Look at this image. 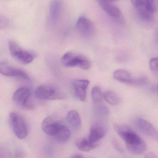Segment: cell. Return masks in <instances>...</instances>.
<instances>
[{"label":"cell","instance_id":"obj_1","mask_svg":"<svg viewBox=\"0 0 158 158\" xmlns=\"http://www.w3.org/2000/svg\"><path fill=\"white\" fill-rule=\"evenodd\" d=\"M114 128L124 141L127 149L131 154L140 155L146 152L147 147L145 142L129 126L125 124H115Z\"/></svg>","mask_w":158,"mask_h":158},{"label":"cell","instance_id":"obj_2","mask_svg":"<svg viewBox=\"0 0 158 158\" xmlns=\"http://www.w3.org/2000/svg\"><path fill=\"white\" fill-rule=\"evenodd\" d=\"M62 64L66 67H74L83 70H88L91 67V61L88 57L81 54L73 52H67L61 58Z\"/></svg>","mask_w":158,"mask_h":158},{"label":"cell","instance_id":"obj_3","mask_svg":"<svg viewBox=\"0 0 158 158\" xmlns=\"http://www.w3.org/2000/svg\"><path fill=\"white\" fill-rule=\"evenodd\" d=\"M9 120L16 136L20 139L26 138L28 134V128L23 116L18 112H12L9 116Z\"/></svg>","mask_w":158,"mask_h":158},{"label":"cell","instance_id":"obj_4","mask_svg":"<svg viewBox=\"0 0 158 158\" xmlns=\"http://www.w3.org/2000/svg\"><path fill=\"white\" fill-rule=\"evenodd\" d=\"M35 97L39 100H54L63 99L64 95L58 88L50 85H42L36 89Z\"/></svg>","mask_w":158,"mask_h":158},{"label":"cell","instance_id":"obj_5","mask_svg":"<svg viewBox=\"0 0 158 158\" xmlns=\"http://www.w3.org/2000/svg\"><path fill=\"white\" fill-rule=\"evenodd\" d=\"M8 48L10 54L13 58L24 64H30L34 59L32 53L22 49L17 43L10 41L8 43Z\"/></svg>","mask_w":158,"mask_h":158},{"label":"cell","instance_id":"obj_6","mask_svg":"<svg viewBox=\"0 0 158 158\" xmlns=\"http://www.w3.org/2000/svg\"><path fill=\"white\" fill-rule=\"evenodd\" d=\"M155 0H135V5L139 17L145 21L153 19Z\"/></svg>","mask_w":158,"mask_h":158},{"label":"cell","instance_id":"obj_7","mask_svg":"<svg viewBox=\"0 0 158 158\" xmlns=\"http://www.w3.org/2000/svg\"><path fill=\"white\" fill-rule=\"evenodd\" d=\"M31 90L27 87L19 88L14 93L13 99L19 106L26 109H32L34 106L30 101Z\"/></svg>","mask_w":158,"mask_h":158},{"label":"cell","instance_id":"obj_8","mask_svg":"<svg viewBox=\"0 0 158 158\" xmlns=\"http://www.w3.org/2000/svg\"><path fill=\"white\" fill-rule=\"evenodd\" d=\"M76 28L79 34L84 38L89 39L95 32L94 24L86 17H80L76 23Z\"/></svg>","mask_w":158,"mask_h":158},{"label":"cell","instance_id":"obj_9","mask_svg":"<svg viewBox=\"0 0 158 158\" xmlns=\"http://www.w3.org/2000/svg\"><path fill=\"white\" fill-rule=\"evenodd\" d=\"M135 124L145 135L153 141L158 142V131L152 123L144 119L138 118L135 120Z\"/></svg>","mask_w":158,"mask_h":158},{"label":"cell","instance_id":"obj_10","mask_svg":"<svg viewBox=\"0 0 158 158\" xmlns=\"http://www.w3.org/2000/svg\"><path fill=\"white\" fill-rule=\"evenodd\" d=\"M0 72L1 74L6 77L19 78L25 80H29L28 76L24 70L14 66L7 62H1Z\"/></svg>","mask_w":158,"mask_h":158},{"label":"cell","instance_id":"obj_11","mask_svg":"<svg viewBox=\"0 0 158 158\" xmlns=\"http://www.w3.org/2000/svg\"><path fill=\"white\" fill-rule=\"evenodd\" d=\"M102 9L112 18L123 22V15L118 7L112 3L109 0H97Z\"/></svg>","mask_w":158,"mask_h":158},{"label":"cell","instance_id":"obj_12","mask_svg":"<svg viewBox=\"0 0 158 158\" xmlns=\"http://www.w3.org/2000/svg\"><path fill=\"white\" fill-rule=\"evenodd\" d=\"M62 124L55 117L49 116L45 118L43 121L42 129L47 135L53 137Z\"/></svg>","mask_w":158,"mask_h":158},{"label":"cell","instance_id":"obj_13","mask_svg":"<svg viewBox=\"0 0 158 158\" xmlns=\"http://www.w3.org/2000/svg\"><path fill=\"white\" fill-rule=\"evenodd\" d=\"M90 84L88 80H77L73 83L74 94L80 101L84 102L86 100L87 88Z\"/></svg>","mask_w":158,"mask_h":158},{"label":"cell","instance_id":"obj_14","mask_svg":"<svg viewBox=\"0 0 158 158\" xmlns=\"http://www.w3.org/2000/svg\"><path fill=\"white\" fill-rule=\"evenodd\" d=\"M62 9V4L59 0H53L50 4L49 20L51 23H55L59 19Z\"/></svg>","mask_w":158,"mask_h":158},{"label":"cell","instance_id":"obj_15","mask_svg":"<svg viewBox=\"0 0 158 158\" xmlns=\"http://www.w3.org/2000/svg\"><path fill=\"white\" fill-rule=\"evenodd\" d=\"M105 135V130L104 126L99 123H96L91 128L88 138L94 143H97Z\"/></svg>","mask_w":158,"mask_h":158},{"label":"cell","instance_id":"obj_16","mask_svg":"<svg viewBox=\"0 0 158 158\" xmlns=\"http://www.w3.org/2000/svg\"><path fill=\"white\" fill-rule=\"evenodd\" d=\"M113 77L115 80L120 82L131 85L135 78L130 72L124 69L116 70L113 74Z\"/></svg>","mask_w":158,"mask_h":158},{"label":"cell","instance_id":"obj_17","mask_svg":"<svg viewBox=\"0 0 158 158\" xmlns=\"http://www.w3.org/2000/svg\"><path fill=\"white\" fill-rule=\"evenodd\" d=\"M76 146L81 151L89 152L96 148L98 146L97 143H94L88 138H81L77 141Z\"/></svg>","mask_w":158,"mask_h":158},{"label":"cell","instance_id":"obj_18","mask_svg":"<svg viewBox=\"0 0 158 158\" xmlns=\"http://www.w3.org/2000/svg\"><path fill=\"white\" fill-rule=\"evenodd\" d=\"M68 123L76 130H79L81 126V120L79 113L76 110L69 111L66 116Z\"/></svg>","mask_w":158,"mask_h":158},{"label":"cell","instance_id":"obj_19","mask_svg":"<svg viewBox=\"0 0 158 158\" xmlns=\"http://www.w3.org/2000/svg\"><path fill=\"white\" fill-rule=\"evenodd\" d=\"M70 135L71 133L69 128L62 123L53 137L60 143H65L68 141Z\"/></svg>","mask_w":158,"mask_h":158},{"label":"cell","instance_id":"obj_20","mask_svg":"<svg viewBox=\"0 0 158 158\" xmlns=\"http://www.w3.org/2000/svg\"><path fill=\"white\" fill-rule=\"evenodd\" d=\"M104 97L106 101L110 105L115 106L119 102V98L114 92L107 91L104 94Z\"/></svg>","mask_w":158,"mask_h":158},{"label":"cell","instance_id":"obj_21","mask_svg":"<svg viewBox=\"0 0 158 158\" xmlns=\"http://www.w3.org/2000/svg\"><path fill=\"white\" fill-rule=\"evenodd\" d=\"M92 95L93 100L95 103H101L104 97L102 90L98 86H95L92 88Z\"/></svg>","mask_w":158,"mask_h":158},{"label":"cell","instance_id":"obj_22","mask_svg":"<svg viewBox=\"0 0 158 158\" xmlns=\"http://www.w3.org/2000/svg\"><path fill=\"white\" fill-rule=\"evenodd\" d=\"M100 103H96L95 110L96 114L102 116H106L108 115L109 110L105 105Z\"/></svg>","mask_w":158,"mask_h":158},{"label":"cell","instance_id":"obj_23","mask_svg":"<svg viewBox=\"0 0 158 158\" xmlns=\"http://www.w3.org/2000/svg\"><path fill=\"white\" fill-rule=\"evenodd\" d=\"M149 67L152 73L158 77V57L152 58L150 60Z\"/></svg>","mask_w":158,"mask_h":158},{"label":"cell","instance_id":"obj_24","mask_svg":"<svg viewBox=\"0 0 158 158\" xmlns=\"http://www.w3.org/2000/svg\"><path fill=\"white\" fill-rule=\"evenodd\" d=\"M148 83V80L144 77L135 78L131 85L143 86Z\"/></svg>","mask_w":158,"mask_h":158},{"label":"cell","instance_id":"obj_25","mask_svg":"<svg viewBox=\"0 0 158 158\" xmlns=\"http://www.w3.org/2000/svg\"><path fill=\"white\" fill-rule=\"evenodd\" d=\"M114 146H115V148H117V150L119 152H123V149L120 146L119 144L117 143V141H114L113 142Z\"/></svg>","mask_w":158,"mask_h":158},{"label":"cell","instance_id":"obj_26","mask_svg":"<svg viewBox=\"0 0 158 158\" xmlns=\"http://www.w3.org/2000/svg\"><path fill=\"white\" fill-rule=\"evenodd\" d=\"M144 158H158L157 156L153 153H149Z\"/></svg>","mask_w":158,"mask_h":158},{"label":"cell","instance_id":"obj_27","mask_svg":"<svg viewBox=\"0 0 158 158\" xmlns=\"http://www.w3.org/2000/svg\"><path fill=\"white\" fill-rule=\"evenodd\" d=\"M71 158H84L82 156H80V155H75V156H73Z\"/></svg>","mask_w":158,"mask_h":158},{"label":"cell","instance_id":"obj_28","mask_svg":"<svg viewBox=\"0 0 158 158\" xmlns=\"http://www.w3.org/2000/svg\"><path fill=\"white\" fill-rule=\"evenodd\" d=\"M109 1H110V2H115V1H118V0H109Z\"/></svg>","mask_w":158,"mask_h":158},{"label":"cell","instance_id":"obj_29","mask_svg":"<svg viewBox=\"0 0 158 158\" xmlns=\"http://www.w3.org/2000/svg\"><path fill=\"white\" fill-rule=\"evenodd\" d=\"M157 35H158V28H157Z\"/></svg>","mask_w":158,"mask_h":158},{"label":"cell","instance_id":"obj_30","mask_svg":"<svg viewBox=\"0 0 158 158\" xmlns=\"http://www.w3.org/2000/svg\"><path fill=\"white\" fill-rule=\"evenodd\" d=\"M157 91H158V84L157 85Z\"/></svg>","mask_w":158,"mask_h":158}]
</instances>
